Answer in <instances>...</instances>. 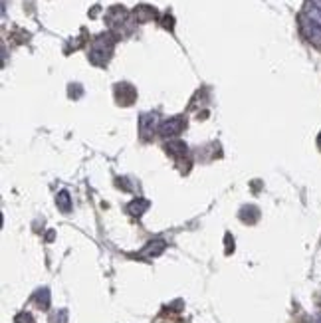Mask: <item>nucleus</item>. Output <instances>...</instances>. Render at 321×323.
<instances>
[{
	"label": "nucleus",
	"mask_w": 321,
	"mask_h": 323,
	"mask_svg": "<svg viewBox=\"0 0 321 323\" xmlns=\"http://www.w3.org/2000/svg\"><path fill=\"white\" fill-rule=\"evenodd\" d=\"M149 206H151V202H149L147 198H135V200H131V202H129L127 210H129L133 216H141L143 212H147V210H149Z\"/></svg>",
	"instance_id": "nucleus-7"
},
{
	"label": "nucleus",
	"mask_w": 321,
	"mask_h": 323,
	"mask_svg": "<svg viewBox=\"0 0 321 323\" xmlns=\"http://www.w3.org/2000/svg\"><path fill=\"white\" fill-rule=\"evenodd\" d=\"M115 93H117V99L123 103V105H129V103H133V99H135V90L129 86V84H119L117 88H115Z\"/></svg>",
	"instance_id": "nucleus-5"
},
{
	"label": "nucleus",
	"mask_w": 321,
	"mask_h": 323,
	"mask_svg": "<svg viewBox=\"0 0 321 323\" xmlns=\"http://www.w3.org/2000/svg\"><path fill=\"white\" fill-rule=\"evenodd\" d=\"M38 305H40L42 309H48V305H50V291H48V289H42V291L38 293Z\"/></svg>",
	"instance_id": "nucleus-10"
},
{
	"label": "nucleus",
	"mask_w": 321,
	"mask_h": 323,
	"mask_svg": "<svg viewBox=\"0 0 321 323\" xmlns=\"http://www.w3.org/2000/svg\"><path fill=\"white\" fill-rule=\"evenodd\" d=\"M167 248V242L165 240H153L145 246V250L141 252L143 256H149V258H155V256H160Z\"/></svg>",
	"instance_id": "nucleus-6"
},
{
	"label": "nucleus",
	"mask_w": 321,
	"mask_h": 323,
	"mask_svg": "<svg viewBox=\"0 0 321 323\" xmlns=\"http://www.w3.org/2000/svg\"><path fill=\"white\" fill-rule=\"evenodd\" d=\"M186 125V121H184V117H169V119H165L163 123L159 125V133L160 137H165V139H169V137H177L178 133L184 129Z\"/></svg>",
	"instance_id": "nucleus-2"
},
{
	"label": "nucleus",
	"mask_w": 321,
	"mask_h": 323,
	"mask_svg": "<svg viewBox=\"0 0 321 323\" xmlns=\"http://www.w3.org/2000/svg\"><path fill=\"white\" fill-rule=\"evenodd\" d=\"M58 206H60L62 212H70L71 210V200H70V193H68V191L58 193Z\"/></svg>",
	"instance_id": "nucleus-9"
},
{
	"label": "nucleus",
	"mask_w": 321,
	"mask_h": 323,
	"mask_svg": "<svg viewBox=\"0 0 321 323\" xmlns=\"http://www.w3.org/2000/svg\"><path fill=\"white\" fill-rule=\"evenodd\" d=\"M165 149H167V153H171V155H175V157H184L186 155V145L182 143V141H169V143L165 145Z\"/></svg>",
	"instance_id": "nucleus-8"
},
{
	"label": "nucleus",
	"mask_w": 321,
	"mask_h": 323,
	"mask_svg": "<svg viewBox=\"0 0 321 323\" xmlns=\"http://www.w3.org/2000/svg\"><path fill=\"white\" fill-rule=\"evenodd\" d=\"M317 143H319V149H321V133H319V137H317Z\"/></svg>",
	"instance_id": "nucleus-12"
},
{
	"label": "nucleus",
	"mask_w": 321,
	"mask_h": 323,
	"mask_svg": "<svg viewBox=\"0 0 321 323\" xmlns=\"http://www.w3.org/2000/svg\"><path fill=\"white\" fill-rule=\"evenodd\" d=\"M157 113H143L139 117V131H141L143 139H151V135L157 131Z\"/></svg>",
	"instance_id": "nucleus-4"
},
{
	"label": "nucleus",
	"mask_w": 321,
	"mask_h": 323,
	"mask_svg": "<svg viewBox=\"0 0 321 323\" xmlns=\"http://www.w3.org/2000/svg\"><path fill=\"white\" fill-rule=\"evenodd\" d=\"M111 50H113V44H107L105 46V36H101L93 44V48L89 52V60L93 64H105L107 60H109V56H111Z\"/></svg>",
	"instance_id": "nucleus-3"
},
{
	"label": "nucleus",
	"mask_w": 321,
	"mask_h": 323,
	"mask_svg": "<svg viewBox=\"0 0 321 323\" xmlns=\"http://www.w3.org/2000/svg\"><path fill=\"white\" fill-rule=\"evenodd\" d=\"M305 4H309V6H311V8H313V10H315V12L321 16V0H307Z\"/></svg>",
	"instance_id": "nucleus-11"
},
{
	"label": "nucleus",
	"mask_w": 321,
	"mask_h": 323,
	"mask_svg": "<svg viewBox=\"0 0 321 323\" xmlns=\"http://www.w3.org/2000/svg\"><path fill=\"white\" fill-rule=\"evenodd\" d=\"M300 28H302V34L313 46H319L321 48V26L315 22V20H311L307 14H300Z\"/></svg>",
	"instance_id": "nucleus-1"
}]
</instances>
